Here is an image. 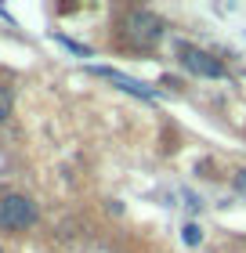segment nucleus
I'll list each match as a JSON object with an SVG mask.
<instances>
[{
  "label": "nucleus",
  "mask_w": 246,
  "mask_h": 253,
  "mask_svg": "<svg viewBox=\"0 0 246 253\" xmlns=\"http://www.w3.org/2000/svg\"><path fill=\"white\" fill-rule=\"evenodd\" d=\"M0 253H4V250H0Z\"/></svg>",
  "instance_id": "6e6552de"
},
{
  "label": "nucleus",
  "mask_w": 246,
  "mask_h": 253,
  "mask_svg": "<svg viewBox=\"0 0 246 253\" xmlns=\"http://www.w3.org/2000/svg\"><path fill=\"white\" fill-rule=\"evenodd\" d=\"M7 112H11V90L0 87V120H7Z\"/></svg>",
  "instance_id": "423d86ee"
},
{
  "label": "nucleus",
  "mask_w": 246,
  "mask_h": 253,
  "mask_svg": "<svg viewBox=\"0 0 246 253\" xmlns=\"http://www.w3.org/2000/svg\"><path fill=\"white\" fill-rule=\"evenodd\" d=\"M37 221V206L26 195H4L0 199V228H29Z\"/></svg>",
  "instance_id": "f257e3e1"
},
{
  "label": "nucleus",
  "mask_w": 246,
  "mask_h": 253,
  "mask_svg": "<svg viewBox=\"0 0 246 253\" xmlns=\"http://www.w3.org/2000/svg\"><path fill=\"white\" fill-rule=\"evenodd\" d=\"M199 239H203V232H199V224H185V243H189V246H196Z\"/></svg>",
  "instance_id": "39448f33"
},
{
  "label": "nucleus",
  "mask_w": 246,
  "mask_h": 253,
  "mask_svg": "<svg viewBox=\"0 0 246 253\" xmlns=\"http://www.w3.org/2000/svg\"><path fill=\"white\" fill-rule=\"evenodd\" d=\"M236 181H239V188L246 192V170H239V177H236Z\"/></svg>",
  "instance_id": "0eeeda50"
},
{
  "label": "nucleus",
  "mask_w": 246,
  "mask_h": 253,
  "mask_svg": "<svg viewBox=\"0 0 246 253\" xmlns=\"http://www.w3.org/2000/svg\"><path fill=\"white\" fill-rule=\"evenodd\" d=\"M91 73H95V76H105V80H112L116 87H123L127 94H134V98H148V101L156 98V90H152V87L138 84V80H131L127 73H120V69H109V65H95V69H91Z\"/></svg>",
  "instance_id": "20e7f679"
},
{
  "label": "nucleus",
  "mask_w": 246,
  "mask_h": 253,
  "mask_svg": "<svg viewBox=\"0 0 246 253\" xmlns=\"http://www.w3.org/2000/svg\"><path fill=\"white\" fill-rule=\"evenodd\" d=\"M181 62H185V69H189V73H196V76H210V80L225 76V65H221L214 54L199 51V47H181Z\"/></svg>",
  "instance_id": "f03ea898"
},
{
  "label": "nucleus",
  "mask_w": 246,
  "mask_h": 253,
  "mask_svg": "<svg viewBox=\"0 0 246 253\" xmlns=\"http://www.w3.org/2000/svg\"><path fill=\"white\" fill-rule=\"evenodd\" d=\"M127 29H131V37L138 43H156L163 37V22L156 15H148V11H134V15L127 18Z\"/></svg>",
  "instance_id": "7ed1b4c3"
}]
</instances>
